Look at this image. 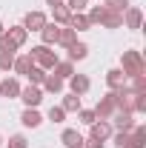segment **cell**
<instances>
[{
    "instance_id": "1",
    "label": "cell",
    "mask_w": 146,
    "mask_h": 148,
    "mask_svg": "<svg viewBox=\"0 0 146 148\" xmlns=\"http://www.w3.org/2000/svg\"><path fill=\"white\" fill-rule=\"evenodd\" d=\"M115 100H117V111H132V114H143L146 111V94H135L126 86L115 91Z\"/></svg>"
},
{
    "instance_id": "2",
    "label": "cell",
    "mask_w": 146,
    "mask_h": 148,
    "mask_svg": "<svg viewBox=\"0 0 146 148\" xmlns=\"http://www.w3.org/2000/svg\"><path fill=\"white\" fill-rule=\"evenodd\" d=\"M120 71L126 74V77H140V74H146V60L140 51H123V57H120Z\"/></svg>"
},
{
    "instance_id": "3",
    "label": "cell",
    "mask_w": 146,
    "mask_h": 148,
    "mask_svg": "<svg viewBox=\"0 0 146 148\" xmlns=\"http://www.w3.org/2000/svg\"><path fill=\"white\" fill-rule=\"evenodd\" d=\"M32 60H35L37 69L49 71V69H55V63H57V51H52L49 46H37V49H32Z\"/></svg>"
},
{
    "instance_id": "4",
    "label": "cell",
    "mask_w": 146,
    "mask_h": 148,
    "mask_svg": "<svg viewBox=\"0 0 146 148\" xmlns=\"http://www.w3.org/2000/svg\"><path fill=\"white\" fill-rule=\"evenodd\" d=\"M95 117L97 120H112L115 117V111H117V100H115V91H109L106 97H100V103L95 106Z\"/></svg>"
},
{
    "instance_id": "5",
    "label": "cell",
    "mask_w": 146,
    "mask_h": 148,
    "mask_svg": "<svg viewBox=\"0 0 146 148\" xmlns=\"http://www.w3.org/2000/svg\"><path fill=\"white\" fill-rule=\"evenodd\" d=\"M20 100L26 103V108H37V106L43 103V91H40V86H26V88H20Z\"/></svg>"
},
{
    "instance_id": "6",
    "label": "cell",
    "mask_w": 146,
    "mask_h": 148,
    "mask_svg": "<svg viewBox=\"0 0 146 148\" xmlns=\"http://www.w3.org/2000/svg\"><path fill=\"white\" fill-rule=\"evenodd\" d=\"M109 123H112V128H117V131H132L135 128V114L132 111H115V117Z\"/></svg>"
},
{
    "instance_id": "7",
    "label": "cell",
    "mask_w": 146,
    "mask_h": 148,
    "mask_svg": "<svg viewBox=\"0 0 146 148\" xmlns=\"http://www.w3.org/2000/svg\"><path fill=\"white\" fill-rule=\"evenodd\" d=\"M112 134H115V128H112V123H109V120H95V123H92V137H95V140L106 143Z\"/></svg>"
},
{
    "instance_id": "8",
    "label": "cell",
    "mask_w": 146,
    "mask_h": 148,
    "mask_svg": "<svg viewBox=\"0 0 146 148\" xmlns=\"http://www.w3.org/2000/svg\"><path fill=\"white\" fill-rule=\"evenodd\" d=\"M46 23H49V20H46V14H43V12H29V14H26V20H23V29H26V32H40Z\"/></svg>"
},
{
    "instance_id": "9",
    "label": "cell",
    "mask_w": 146,
    "mask_h": 148,
    "mask_svg": "<svg viewBox=\"0 0 146 148\" xmlns=\"http://www.w3.org/2000/svg\"><path fill=\"white\" fill-rule=\"evenodd\" d=\"M140 23H143V12H140L138 6H126V12H123V26H126V29H140Z\"/></svg>"
},
{
    "instance_id": "10",
    "label": "cell",
    "mask_w": 146,
    "mask_h": 148,
    "mask_svg": "<svg viewBox=\"0 0 146 148\" xmlns=\"http://www.w3.org/2000/svg\"><path fill=\"white\" fill-rule=\"evenodd\" d=\"M3 34H6V40L12 43V49H20V46L26 43V37H29V32H26L23 26H12V29H6Z\"/></svg>"
},
{
    "instance_id": "11",
    "label": "cell",
    "mask_w": 146,
    "mask_h": 148,
    "mask_svg": "<svg viewBox=\"0 0 146 148\" xmlns=\"http://www.w3.org/2000/svg\"><path fill=\"white\" fill-rule=\"evenodd\" d=\"M69 86H72V94H77V97H83V94L89 91V77H86V74H72V77H69Z\"/></svg>"
},
{
    "instance_id": "12",
    "label": "cell",
    "mask_w": 146,
    "mask_h": 148,
    "mask_svg": "<svg viewBox=\"0 0 146 148\" xmlns=\"http://www.w3.org/2000/svg\"><path fill=\"white\" fill-rule=\"evenodd\" d=\"M103 29H120L123 26V12H115V9H106L103 12V20H100Z\"/></svg>"
},
{
    "instance_id": "13",
    "label": "cell",
    "mask_w": 146,
    "mask_h": 148,
    "mask_svg": "<svg viewBox=\"0 0 146 148\" xmlns=\"http://www.w3.org/2000/svg\"><path fill=\"white\" fill-rule=\"evenodd\" d=\"M106 86H109V91L123 88V86H126V74L120 71V69H112V71H106Z\"/></svg>"
},
{
    "instance_id": "14",
    "label": "cell",
    "mask_w": 146,
    "mask_h": 148,
    "mask_svg": "<svg viewBox=\"0 0 146 148\" xmlns=\"http://www.w3.org/2000/svg\"><path fill=\"white\" fill-rule=\"evenodd\" d=\"M60 143H63L66 148H80V145H83V134H77L74 128H63Z\"/></svg>"
},
{
    "instance_id": "15",
    "label": "cell",
    "mask_w": 146,
    "mask_h": 148,
    "mask_svg": "<svg viewBox=\"0 0 146 148\" xmlns=\"http://www.w3.org/2000/svg\"><path fill=\"white\" fill-rule=\"evenodd\" d=\"M0 97H20V83L15 77H9V80H0Z\"/></svg>"
},
{
    "instance_id": "16",
    "label": "cell",
    "mask_w": 146,
    "mask_h": 148,
    "mask_svg": "<svg viewBox=\"0 0 146 148\" xmlns=\"http://www.w3.org/2000/svg\"><path fill=\"white\" fill-rule=\"evenodd\" d=\"M20 123H23L26 128H37V125L43 123V117H40V111H37V108H26L23 114H20Z\"/></svg>"
},
{
    "instance_id": "17",
    "label": "cell",
    "mask_w": 146,
    "mask_h": 148,
    "mask_svg": "<svg viewBox=\"0 0 146 148\" xmlns=\"http://www.w3.org/2000/svg\"><path fill=\"white\" fill-rule=\"evenodd\" d=\"M57 32H60V26H57V23H46V26L40 29L43 46H55V43H57Z\"/></svg>"
},
{
    "instance_id": "18",
    "label": "cell",
    "mask_w": 146,
    "mask_h": 148,
    "mask_svg": "<svg viewBox=\"0 0 146 148\" xmlns=\"http://www.w3.org/2000/svg\"><path fill=\"white\" fill-rule=\"evenodd\" d=\"M52 71H55V77H60V80H69V77L74 74V63L72 60H57Z\"/></svg>"
},
{
    "instance_id": "19",
    "label": "cell",
    "mask_w": 146,
    "mask_h": 148,
    "mask_svg": "<svg viewBox=\"0 0 146 148\" xmlns=\"http://www.w3.org/2000/svg\"><path fill=\"white\" fill-rule=\"evenodd\" d=\"M74 40H77V32H74L72 26H60V32H57V43L69 49V46H72Z\"/></svg>"
},
{
    "instance_id": "20",
    "label": "cell",
    "mask_w": 146,
    "mask_h": 148,
    "mask_svg": "<svg viewBox=\"0 0 146 148\" xmlns=\"http://www.w3.org/2000/svg\"><path fill=\"white\" fill-rule=\"evenodd\" d=\"M86 54H89V46L86 43H80V40H74L72 46H69V60H86Z\"/></svg>"
},
{
    "instance_id": "21",
    "label": "cell",
    "mask_w": 146,
    "mask_h": 148,
    "mask_svg": "<svg viewBox=\"0 0 146 148\" xmlns=\"http://www.w3.org/2000/svg\"><path fill=\"white\" fill-rule=\"evenodd\" d=\"M35 66V60H32V54H20V57H15V63H12V69L17 74H29V69Z\"/></svg>"
},
{
    "instance_id": "22",
    "label": "cell",
    "mask_w": 146,
    "mask_h": 148,
    "mask_svg": "<svg viewBox=\"0 0 146 148\" xmlns=\"http://www.w3.org/2000/svg\"><path fill=\"white\" fill-rule=\"evenodd\" d=\"M69 26H72L74 32H83V29H92L89 17H86L83 12H72V20H69Z\"/></svg>"
},
{
    "instance_id": "23",
    "label": "cell",
    "mask_w": 146,
    "mask_h": 148,
    "mask_svg": "<svg viewBox=\"0 0 146 148\" xmlns=\"http://www.w3.org/2000/svg\"><path fill=\"white\" fill-rule=\"evenodd\" d=\"M43 88H46L49 94H60V91H63V80H60V77H55V74H46Z\"/></svg>"
},
{
    "instance_id": "24",
    "label": "cell",
    "mask_w": 146,
    "mask_h": 148,
    "mask_svg": "<svg viewBox=\"0 0 146 148\" xmlns=\"http://www.w3.org/2000/svg\"><path fill=\"white\" fill-rule=\"evenodd\" d=\"M52 14H55V23H57V26H69V20H72V12H69L66 6H55Z\"/></svg>"
},
{
    "instance_id": "25",
    "label": "cell",
    "mask_w": 146,
    "mask_h": 148,
    "mask_svg": "<svg viewBox=\"0 0 146 148\" xmlns=\"http://www.w3.org/2000/svg\"><path fill=\"white\" fill-rule=\"evenodd\" d=\"M60 108L66 111V114H69V111H80V97H77V94H66L63 103H60Z\"/></svg>"
},
{
    "instance_id": "26",
    "label": "cell",
    "mask_w": 146,
    "mask_h": 148,
    "mask_svg": "<svg viewBox=\"0 0 146 148\" xmlns=\"http://www.w3.org/2000/svg\"><path fill=\"white\" fill-rule=\"evenodd\" d=\"M115 148H132V131H117L115 134Z\"/></svg>"
},
{
    "instance_id": "27",
    "label": "cell",
    "mask_w": 146,
    "mask_h": 148,
    "mask_svg": "<svg viewBox=\"0 0 146 148\" xmlns=\"http://www.w3.org/2000/svg\"><path fill=\"white\" fill-rule=\"evenodd\" d=\"M26 77L32 80V86H43V80H46V71H43V69H37V66H32Z\"/></svg>"
},
{
    "instance_id": "28",
    "label": "cell",
    "mask_w": 146,
    "mask_h": 148,
    "mask_svg": "<svg viewBox=\"0 0 146 148\" xmlns=\"http://www.w3.org/2000/svg\"><path fill=\"white\" fill-rule=\"evenodd\" d=\"M15 63V51H0V71H9Z\"/></svg>"
},
{
    "instance_id": "29",
    "label": "cell",
    "mask_w": 146,
    "mask_h": 148,
    "mask_svg": "<svg viewBox=\"0 0 146 148\" xmlns=\"http://www.w3.org/2000/svg\"><path fill=\"white\" fill-rule=\"evenodd\" d=\"M49 120H52V123H63V120H66V111L60 108V106H52V108H49Z\"/></svg>"
},
{
    "instance_id": "30",
    "label": "cell",
    "mask_w": 146,
    "mask_h": 148,
    "mask_svg": "<svg viewBox=\"0 0 146 148\" xmlns=\"http://www.w3.org/2000/svg\"><path fill=\"white\" fill-rule=\"evenodd\" d=\"M103 6L106 9H115V12H126L129 0H103Z\"/></svg>"
},
{
    "instance_id": "31",
    "label": "cell",
    "mask_w": 146,
    "mask_h": 148,
    "mask_svg": "<svg viewBox=\"0 0 146 148\" xmlns=\"http://www.w3.org/2000/svg\"><path fill=\"white\" fill-rule=\"evenodd\" d=\"M9 148H29V143L23 134H15V137H9Z\"/></svg>"
},
{
    "instance_id": "32",
    "label": "cell",
    "mask_w": 146,
    "mask_h": 148,
    "mask_svg": "<svg viewBox=\"0 0 146 148\" xmlns=\"http://www.w3.org/2000/svg\"><path fill=\"white\" fill-rule=\"evenodd\" d=\"M86 3H89V0H66L63 6H66L69 12H83V9H86Z\"/></svg>"
},
{
    "instance_id": "33",
    "label": "cell",
    "mask_w": 146,
    "mask_h": 148,
    "mask_svg": "<svg viewBox=\"0 0 146 148\" xmlns=\"http://www.w3.org/2000/svg\"><path fill=\"white\" fill-rule=\"evenodd\" d=\"M77 117H80V123H86V125H92L97 117H95V111H89V108H80L77 111Z\"/></svg>"
},
{
    "instance_id": "34",
    "label": "cell",
    "mask_w": 146,
    "mask_h": 148,
    "mask_svg": "<svg viewBox=\"0 0 146 148\" xmlns=\"http://www.w3.org/2000/svg\"><path fill=\"white\" fill-rule=\"evenodd\" d=\"M80 148H103V143L95 140V137H89V140H83V145H80Z\"/></svg>"
},
{
    "instance_id": "35",
    "label": "cell",
    "mask_w": 146,
    "mask_h": 148,
    "mask_svg": "<svg viewBox=\"0 0 146 148\" xmlns=\"http://www.w3.org/2000/svg\"><path fill=\"white\" fill-rule=\"evenodd\" d=\"M0 51H17V49H12V43L6 40V34H0Z\"/></svg>"
},
{
    "instance_id": "36",
    "label": "cell",
    "mask_w": 146,
    "mask_h": 148,
    "mask_svg": "<svg viewBox=\"0 0 146 148\" xmlns=\"http://www.w3.org/2000/svg\"><path fill=\"white\" fill-rule=\"evenodd\" d=\"M63 3H66V0H46V6H52V9H55V6H63Z\"/></svg>"
},
{
    "instance_id": "37",
    "label": "cell",
    "mask_w": 146,
    "mask_h": 148,
    "mask_svg": "<svg viewBox=\"0 0 146 148\" xmlns=\"http://www.w3.org/2000/svg\"><path fill=\"white\" fill-rule=\"evenodd\" d=\"M3 32H6V29H3V23H0V34H3Z\"/></svg>"
},
{
    "instance_id": "38",
    "label": "cell",
    "mask_w": 146,
    "mask_h": 148,
    "mask_svg": "<svg viewBox=\"0 0 146 148\" xmlns=\"http://www.w3.org/2000/svg\"><path fill=\"white\" fill-rule=\"evenodd\" d=\"M0 145H3V140H0Z\"/></svg>"
}]
</instances>
